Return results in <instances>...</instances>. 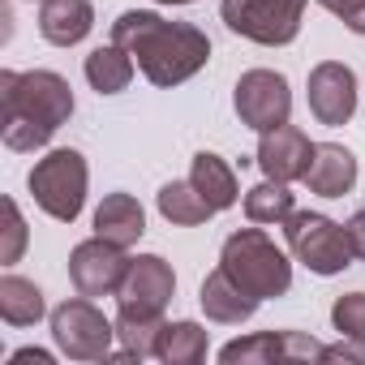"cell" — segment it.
<instances>
[{
	"label": "cell",
	"mask_w": 365,
	"mask_h": 365,
	"mask_svg": "<svg viewBox=\"0 0 365 365\" xmlns=\"http://www.w3.org/2000/svg\"><path fill=\"white\" fill-rule=\"evenodd\" d=\"M112 43H120L150 86H180L211 61V39L190 22H168L146 9H129L112 22Z\"/></svg>",
	"instance_id": "obj_1"
},
{
	"label": "cell",
	"mask_w": 365,
	"mask_h": 365,
	"mask_svg": "<svg viewBox=\"0 0 365 365\" xmlns=\"http://www.w3.org/2000/svg\"><path fill=\"white\" fill-rule=\"evenodd\" d=\"M0 103H5L0 138L9 150L22 155L48 146L56 129L73 116V91L52 69H31V73L0 69Z\"/></svg>",
	"instance_id": "obj_2"
},
{
	"label": "cell",
	"mask_w": 365,
	"mask_h": 365,
	"mask_svg": "<svg viewBox=\"0 0 365 365\" xmlns=\"http://www.w3.org/2000/svg\"><path fill=\"white\" fill-rule=\"evenodd\" d=\"M220 267L254 301H271V297H284L292 288V262L262 228L232 232L220 250Z\"/></svg>",
	"instance_id": "obj_3"
},
{
	"label": "cell",
	"mask_w": 365,
	"mask_h": 365,
	"mask_svg": "<svg viewBox=\"0 0 365 365\" xmlns=\"http://www.w3.org/2000/svg\"><path fill=\"white\" fill-rule=\"evenodd\" d=\"M86 180H91V172H86L82 150L61 146V150H48L31 168L26 185H31V194H35L43 215H52L61 224H73L82 215V207H86Z\"/></svg>",
	"instance_id": "obj_4"
},
{
	"label": "cell",
	"mask_w": 365,
	"mask_h": 365,
	"mask_svg": "<svg viewBox=\"0 0 365 365\" xmlns=\"http://www.w3.org/2000/svg\"><path fill=\"white\" fill-rule=\"evenodd\" d=\"M284 237H288V250L301 267H309L314 275H339L352 267V245H348V232L344 224L318 215V211H292L284 224Z\"/></svg>",
	"instance_id": "obj_5"
},
{
	"label": "cell",
	"mask_w": 365,
	"mask_h": 365,
	"mask_svg": "<svg viewBox=\"0 0 365 365\" xmlns=\"http://www.w3.org/2000/svg\"><path fill=\"white\" fill-rule=\"evenodd\" d=\"M309 0H224L220 18L232 35L262 43V48H284L301 35V18H305Z\"/></svg>",
	"instance_id": "obj_6"
},
{
	"label": "cell",
	"mask_w": 365,
	"mask_h": 365,
	"mask_svg": "<svg viewBox=\"0 0 365 365\" xmlns=\"http://www.w3.org/2000/svg\"><path fill=\"white\" fill-rule=\"evenodd\" d=\"M52 339L69 361H108L112 339H116V322L103 318V309L78 292L73 301L52 309Z\"/></svg>",
	"instance_id": "obj_7"
},
{
	"label": "cell",
	"mask_w": 365,
	"mask_h": 365,
	"mask_svg": "<svg viewBox=\"0 0 365 365\" xmlns=\"http://www.w3.org/2000/svg\"><path fill=\"white\" fill-rule=\"evenodd\" d=\"M232 108H237L241 125H250L258 133L288 125V116H292L288 78L275 73V69H250V73H241V82L232 91Z\"/></svg>",
	"instance_id": "obj_8"
},
{
	"label": "cell",
	"mask_w": 365,
	"mask_h": 365,
	"mask_svg": "<svg viewBox=\"0 0 365 365\" xmlns=\"http://www.w3.org/2000/svg\"><path fill=\"white\" fill-rule=\"evenodd\" d=\"M129 254L125 245L116 241H103V237H91L82 245H73L69 254V279L82 297H116L125 275H129Z\"/></svg>",
	"instance_id": "obj_9"
},
{
	"label": "cell",
	"mask_w": 365,
	"mask_h": 365,
	"mask_svg": "<svg viewBox=\"0 0 365 365\" xmlns=\"http://www.w3.org/2000/svg\"><path fill=\"white\" fill-rule=\"evenodd\" d=\"M172 292H176L172 267L159 254H138L129 262V275H125L120 292H116V305L129 309V314H142V318H163Z\"/></svg>",
	"instance_id": "obj_10"
},
{
	"label": "cell",
	"mask_w": 365,
	"mask_h": 365,
	"mask_svg": "<svg viewBox=\"0 0 365 365\" xmlns=\"http://www.w3.org/2000/svg\"><path fill=\"white\" fill-rule=\"evenodd\" d=\"M327 344L301 335V331H258L245 339H232L220 348L224 365H275V361H322Z\"/></svg>",
	"instance_id": "obj_11"
},
{
	"label": "cell",
	"mask_w": 365,
	"mask_h": 365,
	"mask_svg": "<svg viewBox=\"0 0 365 365\" xmlns=\"http://www.w3.org/2000/svg\"><path fill=\"white\" fill-rule=\"evenodd\" d=\"M309 112L318 125H348L352 112H356V73L344 65V61H322L309 69Z\"/></svg>",
	"instance_id": "obj_12"
},
{
	"label": "cell",
	"mask_w": 365,
	"mask_h": 365,
	"mask_svg": "<svg viewBox=\"0 0 365 365\" xmlns=\"http://www.w3.org/2000/svg\"><path fill=\"white\" fill-rule=\"evenodd\" d=\"M309 159H314V142H309L297 125L267 129L262 142H258V155H254V163H258L271 180H284V185H292V180H305Z\"/></svg>",
	"instance_id": "obj_13"
},
{
	"label": "cell",
	"mask_w": 365,
	"mask_h": 365,
	"mask_svg": "<svg viewBox=\"0 0 365 365\" xmlns=\"http://www.w3.org/2000/svg\"><path fill=\"white\" fill-rule=\"evenodd\" d=\"M352 185H356V155L339 142H314L305 190L318 194V198H344Z\"/></svg>",
	"instance_id": "obj_14"
},
{
	"label": "cell",
	"mask_w": 365,
	"mask_h": 365,
	"mask_svg": "<svg viewBox=\"0 0 365 365\" xmlns=\"http://www.w3.org/2000/svg\"><path fill=\"white\" fill-rule=\"evenodd\" d=\"M95 31L91 0H43L39 5V35L56 48H73Z\"/></svg>",
	"instance_id": "obj_15"
},
{
	"label": "cell",
	"mask_w": 365,
	"mask_h": 365,
	"mask_svg": "<svg viewBox=\"0 0 365 365\" xmlns=\"http://www.w3.org/2000/svg\"><path fill=\"white\" fill-rule=\"evenodd\" d=\"M142 232H146V211H142V202L133 194L116 190V194H108L99 202V211H95V237L116 241V245L129 250V245L142 241Z\"/></svg>",
	"instance_id": "obj_16"
},
{
	"label": "cell",
	"mask_w": 365,
	"mask_h": 365,
	"mask_svg": "<svg viewBox=\"0 0 365 365\" xmlns=\"http://www.w3.org/2000/svg\"><path fill=\"white\" fill-rule=\"evenodd\" d=\"M198 301H202L207 318H211V322H224V327H241V322L254 318V309L262 305V301H254L250 292H241V288L224 275V267H215V271L202 279Z\"/></svg>",
	"instance_id": "obj_17"
},
{
	"label": "cell",
	"mask_w": 365,
	"mask_h": 365,
	"mask_svg": "<svg viewBox=\"0 0 365 365\" xmlns=\"http://www.w3.org/2000/svg\"><path fill=\"white\" fill-rule=\"evenodd\" d=\"M190 180L198 185V194L215 207V215H220V211H228V207H237V198H241V185H237L232 163H228V159H220L215 150H198V155H194Z\"/></svg>",
	"instance_id": "obj_18"
},
{
	"label": "cell",
	"mask_w": 365,
	"mask_h": 365,
	"mask_svg": "<svg viewBox=\"0 0 365 365\" xmlns=\"http://www.w3.org/2000/svg\"><path fill=\"white\" fill-rule=\"evenodd\" d=\"M86 82H91V91H99V95H120L129 82H133V69H138V61L120 48V43H103V48H95L91 56H86Z\"/></svg>",
	"instance_id": "obj_19"
},
{
	"label": "cell",
	"mask_w": 365,
	"mask_h": 365,
	"mask_svg": "<svg viewBox=\"0 0 365 365\" xmlns=\"http://www.w3.org/2000/svg\"><path fill=\"white\" fill-rule=\"evenodd\" d=\"M155 356L163 365H198L207 356V327L180 318V322H163L159 339H155Z\"/></svg>",
	"instance_id": "obj_20"
},
{
	"label": "cell",
	"mask_w": 365,
	"mask_h": 365,
	"mask_svg": "<svg viewBox=\"0 0 365 365\" xmlns=\"http://www.w3.org/2000/svg\"><path fill=\"white\" fill-rule=\"evenodd\" d=\"M155 202H159V215L168 224H180V228H198V224H207L215 215V207L198 194L194 180H168Z\"/></svg>",
	"instance_id": "obj_21"
},
{
	"label": "cell",
	"mask_w": 365,
	"mask_h": 365,
	"mask_svg": "<svg viewBox=\"0 0 365 365\" xmlns=\"http://www.w3.org/2000/svg\"><path fill=\"white\" fill-rule=\"evenodd\" d=\"M43 314H48L43 292L31 279H22V275H5V279H0V318H5L9 327H35Z\"/></svg>",
	"instance_id": "obj_22"
},
{
	"label": "cell",
	"mask_w": 365,
	"mask_h": 365,
	"mask_svg": "<svg viewBox=\"0 0 365 365\" xmlns=\"http://www.w3.org/2000/svg\"><path fill=\"white\" fill-rule=\"evenodd\" d=\"M297 207H292V190L284 185V180H262V185H254L250 194H245V215H250V224H284L288 215H292Z\"/></svg>",
	"instance_id": "obj_23"
},
{
	"label": "cell",
	"mask_w": 365,
	"mask_h": 365,
	"mask_svg": "<svg viewBox=\"0 0 365 365\" xmlns=\"http://www.w3.org/2000/svg\"><path fill=\"white\" fill-rule=\"evenodd\" d=\"M331 322L344 339H361L365 344V292H344L331 305Z\"/></svg>",
	"instance_id": "obj_24"
},
{
	"label": "cell",
	"mask_w": 365,
	"mask_h": 365,
	"mask_svg": "<svg viewBox=\"0 0 365 365\" xmlns=\"http://www.w3.org/2000/svg\"><path fill=\"white\" fill-rule=\"evenodd\" d=\"M22 250H26V220L18 211V202L5 198V245H0V262L14 267L22 258Z\"/></svg>",
	"instance_id": "obj_25"
},
{
	"label": "cell",
	"mask_w": 365,
	"mask_h": 365,
	"mask_svg": "<svg viewBox=\"0 0 365 365\" xmlns=\"http://www.w3.org/2000/svg\"><path fill=\"white\" fill-rule=\"evenodd\" d=\"M322 9H331L352 35H365V0H318Z\"/></svg>",
	"instance_id": "obj_26"
},
{
	"label": "cell",
	"mask_w": 365,
	"mask_h": 365,
	"mask_svg": "<svg viewBox=\"0 0 365 365\" xmlns=\"http://www.w3.org/2000/svg\"><path fill=\"white\" fill-rule=\"evenodd\" d=\"M344 232H348V245H352V254H356V258H365V211H356V215L344 224Z\"/></svg>",
	"instance_id": "obj_27"
},
{
	"label": "cell",
	"mask_w": 365,
	"mask_h": 365,
	"mask_svg": "<svg viewBox=\"0 0 365 365\" xmlns=\"http://www.w3.org/2000/svg\"><path fill=\"white\" fill-rule=\"evenodd\" d=\"M52 365V352H43V348H18L14 356H9V365Z\"/></svg>",
	"instance_id": "obj_28"
},
{
	"label": "cell",
	"mask_w": 365,
	"mask_h": 365,
	"mask_svg": "<svg viewBox=\"0 0 365 365\" xmlns=\"http://www.w3.org/2000/svg\"><path fill=\"white\" fill-rule=\"evenodd\" d=\"M155 5H194V0H155Z\"/></svg>",
	"instance_id": "obj_29"
}]
</instances>
